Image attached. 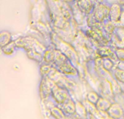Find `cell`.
<instances>
[{
  "instance_id": "obj_1",
  "label": "cell",
  "mask_w": 124,
  "mask_h": 119,
  "mask_svg": "<svg viewBox=\"0 0 124 119\" xmlns=\"http://www.w3.org/2000/svg\"><path fill=\"white\" fill-rule=\"evenodd\" d=\"M96 3L97 4H95L94 12L91 15L94 20L98 24H103L107 21H109V14L111 5H109L106 2L103 1Z\"/></svg>"
},
{
  "instance_id": "obj_2",
  "label": "cell",
  "mask_w": 124,
  "mask_h": 119,
  "mask_svg": "<svg viewBox=\"0 0 124 119\" xmlns=\"http://www.w3.org/2000/svg\"><path fill=\"white\" fill-rule=\"evenodd\" d=\"M56 87V84L49 77H42L39 86L40 97L42 100H47L52 96V91Z\"/></svg>"
},
{
  "instance_id": "obj_3",
  "label": "cell",
  "mask_w": 124,
  "mask_h": 119,
  "mask_svg": "<svg viewBox=\"0 0 124 119\" xmlns=\"http://www.w3.org/2000/svg\"><path fill=\"white\" fill-rule=\"evenodd\" d=\"M51 97L53 98L54 101L57 103V105H62L70 98V94L67 89L60 87L57 85L54 88Z\"/></svg>"
},
{
  "instance_id": "obj_4",
  "label": "cell",
  "mask_w": 124,
  "mask_h": 119,
  "mask_svg": "<svg viewBox=\"0 0 124 119\" xmlns=\"http://www.w3.org/2000/svg\"><path fill=\"white\" fill-rule=\"evenodd\" d=\"M123 12L122 6L119 3H115L111 4L110 14H109V20L113 23H118L120 21L121 15Z\"/></svg>"
},
{
  "instance_id": "obj_5",
  "label": "cell",
  "mask_w": 124,
  "mask_h": 119,
  "mask_svg": "<svg viewBox=\"0 0 124 119\" xmlns=\"http://www.w3.org/2000/svg\"><path fill=\"white\" fill-rule=\"evenodd\" d=\"M59 72H60L62 75L65 76H77L78 75V72L77 71V69L76 68V67L71 63L70 60H69L68 61H67L65 63L62 64V65L55 68Z\"/></svg>"
},
{
  "instance_id": "obj_6",
  "label": "cell",
  "mask_w": 124,
  "mask_h": 119,
  "mask_svg": "<svg viewBox=\"0 0 124 119\" xmlns=\"http://www.w3.org/2000/svg\"><path fill=\"white\" fill-rule=\"evenodd\" d=\"M100 93L101 97L109 100H110L115 96L113 89V84L110 81L106 79H105L100 84Z\"/></svg>"
},
{
  "instance_id": "obj_7",
  "label": "cell",
  "mask_w": 124,
  "mask_h": 119,
  "mask_svg": "<svg viewBox=\"0 0 124 119\" xmlns=\"http://www.w3.org/2000/svg\"><path fill=\"white\" fill-rule=\"evenodd\" d=\"M109 118L112 119H124V108L117 103L112 104L111 107L107 112Z\"/></svg>"
},
{
  "instance_id": "obj_8",
  "label": "cell",
  "mask_w": 124,
  "mask_h": 119,
  "mask_svg": "<svg viewBox=\"0 0 124 119\" xmlns=\"http://www.w3.org/2000/svg\"><path fill=\"white\" fill-rule=\"evenodd\" d=\"M97 52L99 57L102 59L108 58V59H111L112 60H118L114 50H113V49L110 48V47H108L105 45L99 47L97 49Z\"/></svg>"
},
{
  "instance_id": "obj_9",
  "label": "cell",
  "mask_w": 124,
  "mask_h": 119,
  "mask_svg": "<svg viewBox=\"0 0 124 119\" xmlns=\"http://www.w3.org/2000/svg\"><path fill=\"white\" fill-rule=\"evenodd\" d=\"M59 106L61 110L63 111L65 115L66 116H73L76 114V103L71 98H70L68 101H66L65 103H63L61 105H57Z\"/></svg>"
},
{
  "instance_id": "obj_10",
  "label": "cell",
  "mask_w": 124,
  "mask_h": 119,
  "mask_svg": "<svg viewBox=\"0 0 124 119\" xmlns=\"http://www.w3.org/2000/svg\"><path fill=\"white\" fill-rule=\"evenodd\" d=\"M95 3L96 2L90 1H81L76 2L78 8L86 15H91L93 13L95 7Z\"/></svg>"
},
{
  "instance_id": "obj_11",
  "label": "cell",
  "mask_w": 124,
  "mask_h": 119,
  "mask_svg": "<svg viewBox=\"0 0 124 119\" xmlns=\"http://www.w3.org/2000/svg\"><path fill=\"white\" fill-rule=\"evenodd\" d=\"M113 103L110 101V100L105 98L103 97H100V100H98L97 103L96 104V108L99 112L101 113H107L110 108L111 107Z\"/></svg>"
},
{
  "instance_id": "obj_12",
  "label": "cell",
  "mask_w": 124,
  "mask_h": 119,
  "mask_svg": "<svg viewBox=\"0 0 124 119\" xmlns=\"http://www.w3.org/2000/svg\"><path fill=\"white\" fill-rule=\"evenodd\" d=\"M55 47H49L46 49L45 52L43 55V60L45 62L46 64H50L52 65L54 60V51H55Z\"/></svg>"
},
{
  "instance_id": "obj_13",
  "label": "cell",
  "mask_w": 124,
  "mask_h": 119,
  "mask_svg": "<svg viewBox=\"0 0 124 119\" xmlns=\"http://www.w3.org/2000/svg\"><path fill=\"white\" fill-rule=\"evenodd\" d=\"M88 111L84 105L80 102H76V114L81 119H87L88 117Z\"/></svg>"
},
{
  "instance_id": "obj_14",
  "label": "cell",
  "mask_w": 124,
  "mask_h": 119,
  "mask_svg": "<svg viewBox=\"0 0 124 119\" xmlns=\"http://www.w3.org/2000/svg\"><path fill=\"white\" fill-rule=\"evenodd\" d=\"M12 35L9 31H2L0 33V45L1 48L7 46L12 42Z\"/></svg>"
},
{
  "instance_id": "obj_15",
  "label": "cell",
  "mask_w": 124,
  "mask_h": 119,
  "mask_svg": "<svg viewBox=\"0 0 124 119\" xmlns=\"http://www.w3.org/2000/svg\"><path fill=\"white\" fill-rule=\"evenodd\" d=\"M50 113L55 119H66V116L57 105H54L50 108Z\"/></svg>"
},
{
  "instance_id": "obj_16",
  "label": "cell",
  "mask_w": 124,
  "mask_h": 119,
  "mask_svg": "<svg viewBox=\"0 0 124 119\" xmlns=\"http://www.w3.org/2000/svg\"><path fill=\"white\" fill-rule=\"evenodd\" d=\"M112 76L114 78V79L118 82V83H122L124 84V71L116 67L112 72Z\"/></svg>"
},
{
  "instance_id": "obj_17",
  "label": "cell",
  "mask_w": 124,
  "mask_h": 119,
  "mask_svg": "<svg viewBox=\"0 0 124 119\" xmlns=\"http://www.w3.org/2000/svg\"><path fill=\"white\" fill-rule=\"evenodd\" d=\"M100 94L96 92H88L87 95H86V101L94 105H96V104L97 103L98 100L100 98Z\"/></svg>"
},
{
  "instance_id": "obj_18",
  "label": "cell",
  "mask_w": 124,
  "mask_h": 119,
  "mask_svg": "<svg viewBox=\"0 0 124 119\" xmlns=\"http://www.w3.org/2000/svg\"><path fill=\"white\" fill-rule=\"evenodd\" d=\"M53 68L54 66L50 64H41L40 66V73L41 75V77H48L51 71H52Z\"/></svg>"
},
{
  "instance_id": "obj_19",
  "label": "cell",
  "mask_w": 124,
  "mask_h": 119,
  "mask_svg": "<svg viewBox=\"0 0 124 119\" xmlns=\"http://www.w3.org/2000/svg\"><path fill=\"white\" fill-rule=\"evenodd\" d=\"M102 68L106 71H110V73L116 68V65L114 64L113 60L108 58L102 59Z\"/></svg>"
},
{
  "instance_id": "obj_20",
  "label": "cell",
  "mask_w": 124,
  "mask_h": 119,
  "mask_svg": "<svg viewBox=\"0 0 124 119\" xmlns=\"http://www.w3.org/2000/svg\"><path fill=\"white\" fill-rule=\"evenodd\" d=\"M16 45L14 41H12L11 43H9V44H7V46L1 48V50L3 51V52L7 55H11L12 54H14V52H15V48H16Z\"/></svg>"
},
{
  "instance_id": "obj_21",
  "label": "cell",
  "mask_w": 124,
  "mask_h": 119,
  "mask_svg": "<svg viewBox=\"0 0 124 119\" xmlns=\"http://www.w3.org/2000/svg\"><path fill=\"white\" fill-rule=\"evenodd\" d=\"M27 55L28 57L36 62L41 63L43 60V55L41 53H39L36 51H27Z\"/></svg>"
},
{
  "instance_id": "obj_22",
  "label": "cell",
  "mask_w": 124,
  "mask_h": 119,
  "mask_svg": "<svg viewBox=\"0 0 124 119\" xmlns=\"http://www.w3.org/2000/svg\"><path fill=\"white\" fill-rule=\"evenodd\" d=\"M114 52L118 60H119L121 63H124V48L116 47L115 48Z\"/></svg>"
},
{
  "instance_id": "obj_23",
  "label": "cell",
  "mask_w": 124,
  "mask_h": 119,
  "mask_svg": "<svg viewBox=\"0 0 124 119\" xmlns=\"http://www.w3.org/2000/svg\"><path fill=\"white\" fill-rule=\"evenodd\" d=\"M87 119H100L99 118H97V116L91 114V113H88V117H87Z\"/></svg>"
},
{
  "instance_id": "obj_24",
  "label": "cell",
  "mask_w": 124,
  "mask_h": 119,
  "mask_svg": "<svg viewBox=\"0 0 124 119\" xmlns=\"http://www.w3.org/2000/svg\"><path fill=\"white\" fill-rule=\"evenodd\" d=\"M122 9H123V11H124V4L122 6Z\"/></svg>"
}]
</instances>
